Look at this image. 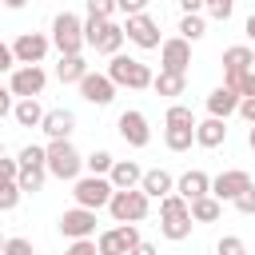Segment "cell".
Returning <instances> with one entry per match:
<instances>
[{"label":"cell","instance_id":"6da1fadb","mask_svg":"<svg viewBox=\"0 0 255 255\" xmlns=\"http://www.w3.org/2000/svg\"><path fill=\"white\" fill-rule=\"evenodd\" d=\"M108 80L116 84V88H131V92H139V88H151V68L143 64V60H135V56H112L108 60Z\"/></svg>","mask_w":255,"mask_h":255},{"label":"cell","instance_id":"7a4b0ae2","mask_svg":"<svg viewBox=\"0 0 255 255\" xmlns=\"http://www.w3.org/2000/svg\"><path fill=\"white\" fill-rule=\"evenodd\" d=\"M124 28L116 24V20H96V16H88L84 20V44H92L96 52H104V56H120V48H124Z\"/></svg>","mask_w":255,"mask_h":255},{"label":"cell","instance_id":"3957f363","mask_svg":"<svg viewBox=\"0 0 255 255\" xmlns=\"http://www.w3.org/2000/svg\"><path fill=\"white\" fill-rule=\"evenodd\" d=\"M52 48L60 56H80V48H84V20L76 12H60L52 20Z\"/></svg>","mask_w":255,"mask_h":255},{"label":"cell","instance_id":"277c9868","mask_svg":"<svg viewBox=\"0 0 255 255\" xmlns=\"http://www.w3.org/2000/svg\"><path fill=\"white\" fill-rule=\"evenodd\" d=\"M80 167H84V155L72 147V139H48V171L56 179H80Z\"/></svg>","mask_w":255,"mask_h":255},{"label":"cell","instance_id":"5b68a950","mask_svg":"<svg viewBox=\"0 0 255 255\" xmlns=\"http://www.w3.org/2000/svg\"><path fill=\"white\" fill-rule=\"evenodd\" d=\"M72 195H76V207L100 211V207H108V203H112L116 187H112V179H108V175H80V179H76V187H72Z\"/></svg>","mask_w":255,"mask_h":255},{"label":"cell","instance_id":"8992f818","mask_svg":"<svg viewBox=\"0 0 255 255\" xmlns=\"http://www.w3.org/2000/svg\"><path fill=\"white\" fill-rule=\"evenodd\" d=\"M147 207H151V199H147L139 187H131V191H116L112 203H108V211H112L116 223H139V219H147Z\"/></svg>","mask_w":255,"mask_h":255},{"label":"cell","instance_id":"52a82bcc","mask_svg":"<svg viewBox=\"0 0 255 255\" xmlns=\"http://www.w3.org/2000/svg\"><path fill=\"white\" fill-rule=\"evenodd\" d=\"M44 84H48V72L40 64H16L12 68V80H8V88H12L16 100H36L44 92Z\"/></svg>","mask_w":255,"mask_h":255},{"label":"cell","instance_id":"ba28073f","mask_svg":"<svg viewBox=\"0 0 255 255\" xmlns=\"http://www.w3.org/2000/svg\"><path fill=\"white\" fill-rule=\"evenodd\" d=\"M124 36L135 44V48H143V52H151V48H159L163 40H159V24L147 16V12H139V16H128V24H124Z\"/></svg>","mask_w":255,"mask_h":255},{"label":"cell","instance_id":"9c48e42d","mask_svg":"<svg viewBox=\"0 0 255 255\" xmlns=\"http://www.w3.org/2000/svg\"><path fill=\"white\" fill-rule=\"evenodd\" d=\"M116 128H120V135H124V143H128V147H147V143H151V128H147V116H143V112H135V108L120 112Z\"/></svg>","mask_w":255,"mask_h":255},{"label":"cell","instance_id":"30bf717a","mask_svg":"<svg viewBox=\"0 0 255 255\" xmlns=\"http://www.w3.org/2000/svg\"><path fill=\"white\" fill-rule=\"evenodd\" d=\"M135 243H139V227L135 223H120V227H112V231H104L96 239L100 255H128Z\"/></svg>","mask_w":255,"mask_h":255},{"label":"cell","instance_id":"8fae6325","mask_svg":"<svg viewBox=\"0 0 255 255\" xmlns=\"http://www.w3.org/2000/svg\"><path fill=\"white\" fill-rule=\"evenodd\" d=\"M247 187H251V175H247V171H239V167L219 171V175L211 179V195H215L219 203H235V199H239Z\"/></svg>","mask_w":255,"mask_h":255},{"label":"cell","instance_id":"7c38bea8","mask_svg":"<svg viewBox=\"0 0 255 255\" xmlns=\"http://www.w3.org/2000/svg\"><path fill=\"white\" fill-rule=\"evenodd\" d=\"M48 48H52V40L44 32H20L12 44V56H16V64H40L48 56Z\"/></svg>","mask_w":255,"mask_h":255},{"label":"cell","instance_id":"4fadbf2b","mask_svg":"<svg viewBox=\"0 0 255 255\" xmlns=\"http://www.w3.org/2000/svg\"><path fill=\"white\" fill-rule=\"evenodd\" d=\"M60 235H68V239H92V235H96V211H88V207H68V211L60 215Z\"/></svg>","mask_w":255,"mask_h":255},{"label":"cell","instance_id":"5bb4252c","mask_svg":"<svg viewBox=\"0 0 255 255\" xmlns=\"http://www.w3.org/2000/svg\"><path fill=\"white\" fill-rule=\"evenodd\" d=\"M159 60H163V68H159V72H179V76H187L191 44H187L183 36H171V40H163V44H159Z\"/></svg>","mask_w":255,"mask_h":255},{"label":"cell","instance_id":"9a60e30c","mask_svg":"<svg viewBox=\"0 0 255 255\" xmlns=\"http://www.w3.org/2000/svg\"><path fill=\"white\" fill-rule=\"evenodd\" d=\"M80 96H84L88 104H96V108H108V104L116 100V84L108 80V72H88V76L80 80Z\"/></svg>","mask_w":255,"mask_h":255},{"label":"cell","instance_id":"2e32d148","mask_svg":"<svg viewBox=\"0 0 255 255\" xmlns=\"http://www.w3.org/2000/svg\"><path fill=\"white\" fill-rule=\"evenodd\" d=\"M175 195H183L187 203H195V199L211 195V175H207V171H199V167L183 171V175L175 179Z\"/></svg>","mask_w":255,"mask_h":255},{"label":"cell","instance_id":"e0dca14e","mask_svg":"<svg viewBox=\"0 0 255 255\" xmlns=\"http://www.w3.org/2000/svg\"><path fill=\"white\" fill-rule=\"evenodd\" d=\"M243 72H251V48H247V44H231V48L223 52V84L231 88Z\"/></svg>","mask_w":255,"mask_h":255},{"label":"cell","instance_id":"ac0fdd59","mask_svg":"<svg viewBox=\"0 0 255 255\" xmlns=\"http://www.w3.org/2000/svg\"><path fill=\"white\" fill-rule=\"evenodd\" d=\"M40 131H44L48 139H68V135L76 131V116H72L68 108H52V112H44Z\"/></svg>","mask_w":255,"mask_h":255},{"label":"cell","instance_id":"d6986e66","mask_svg":"<svg viewBox=\"0 0 255 255\" xmlns=\"http://www.w3.org/2000/svg\"><path fill=\"white\" fill-rule=\"evenodd\" d=\"M239 92H231L227 84H219L211 96H207V116H215V120H227V116H235L239 112Z\"/></svg>","mask_w":255,"mask_h":255},{"label":"cell","instance_id":"ffe728a7","mask_svg":"<svg viewBox=\"0 0 255 255\" xmlns=\"http://www.w3.org/2000/svg\"><path fill=\"white\" fill-rule=\"evenodd\" d=\"M108 179H112V187H116V191H131V187H139L143 167H139L135 159H116V167L108 171Z\"/></svg>","mask_w":255,"mask_h":255},{"label":"cell","instance_id":"44dd1931","mask_svg":"<svg viewBox=\"0 0 255 255\" xmlns=\"http://www.w3.org/2000/svg\"><path fill=\"white\" fill-rule=\"evenodd\" d=\"M139 191H143L147 199H163V195H171V191H175V179H171L163 167H151V171H143Z\"/></svg>","mask_w":255,"mask_h":255},{"label":"cell","instance_id":"7402d4cb","mask_svg":"<svg viewBox=\"0 0 255 255\" xmlns=\"http://www.w3.org/2000/svg\"><path fill=\"white\" fill-rule=\"evenodd\" d=\"M223 139H227V120L207 116V120L195 124V143H199V147H219Z\"/></svg>","mask_w":255,"mask_h":255},{"label":"cell","instance_id":"603a6c76","mask_svg":"<svg viewBox=\"0 0 255 255\" xmlns=\"http://www.w3.org/2000/svg\"><path fill=\"white\" fill-rule=\"evenodd\" d=\"M56 76H60V84H80V80L88 76V64H84V56H60V64H56Z\"/></svg>","mask_w":255,"mask_h":255},{"label":"cell","instance_id":"cb8c5ba5","mask_svg":"<svg viewBox=\"0 0 255 255\" xmlns=\"http://www.w3.org/2000/svg\"><path fill=\"white\" fill-rule=\"evenodd\" d=\"M12 116H16L20 128H40V124H44V108H40L36 100H16Z\"/></svg>","mask_w":255,"mask_h":255},{"label":"cell","instance_id":"d4e9b609","mask_svg":"<svg viewBox=\"0 0 255 255\" xmlns=\"http://www.w3.org/2000/svg\"><path fill=\"white\" fill-rule=\"evenodd\" d=\"M151 88H155L159 96H183V92H187V76H179V72H159V76L151 80Z\"/></svg>","mask_w":255,"mask_h":255},{"label":"cell","instance_id":"484cf974","mask_svg":"<svg viewBox=\"0 0 255 255\" xmlns=\"http://www.w3.org/2000/svg\"><path fill=\"white\" fill-rule=\"evenodd\" d=\"M219 215H223V203H219L215 195H203V199L191 203V219H195V223H215Z\"/></svg>","mask_w":255,"mask_h":255},{"label":"cell","instance_id":"4316f807","mask_svg":"<svg viewBox=\"0 0 255 255\" xmlns=\"http://www.w3.org/2000/svg\"><path fill=\"white\" fill-rule=\"evenodd\" d=\"M163 143H167L171 151H187V147L195 143V128H167V131H163Z\"/></svg>","mask_w":255,"mask_h":255},{"label":"cell","instance_id":"83f0119b","mask_svg":"<svg viewBox=\"0 0 255 255\" xmlns=\"http://www.w3.org/2000/svg\"><path fill=\"white\" fill-rule=\"evenodd\" d=\"M44 175H48V167H20V191L24 195H36L40 187H44Z\"/></svg>","mask_w":255,"mask_h":255},{"label":"cell","instance_id":"f1b7e54d","mask_svg":"<svg viewBox=\"0 0 255 255\" xmlns=\"http://www.w3.org/2000/svg\"><path fill=\"white\" fill-rule=\"evenodd\" d=\"M163 120H167V128H195V124H199V120H195V112H191L187 104H171Z\"/></svg>","mask_w":255,"mask_h":255},{"label":"cell","instance_id":"f546056e","mask_svg":"<svg viewBox=\"0 0 255 255\" xmlns=\"http://www.w3.org/2000/svg\"><path fill=\"white\" fill-rule=\"evenodd\" d=\"M203 32H207V24H203V16H199V12H195V16H183V20H179V36H183L187 44H195V40H199Z\"/></svg>","mask_w":255,"mask_h":255},{"label":"cell","instance_id":"4dcf8cb0","mask_svg":"<svg viewBox=\"0 0 255 255\" xmlns=\"http://www.w3.org/2000/svg\"><path fill=\"white\" fill-rule=\"evenodd\" d=\"M20 167H48V147H36V143H28V147H20Z\"/></svg>","mask_w":255,"mask_h":255},{"label":"cell","instance_id":"1f68e13d","mask_svg":"<svg viewBox=\"0 0 255 255\" xmlns=\"http://www.w3.org/2000/svg\"><path fill=\"white\" fill-rule=\"evenodd\" d=\"M84 167H88V175H108L116 167V159H112V151H92L84 159Z\"/></svg>","mask_w":255,"mask_h":255},{"label":"cell","instance_id":"d6a6232c","mask_svg":"<svg viewBox=\"0 0 255 255\" xmlns=\"http://www.w3.org/2000/svg\"><path fill=\"white\" fill-rule=\"evenodd\" d=\"M20 183H0V211H16V203H20Z\"/></svg>","mask_w":255,"mask_h":255},{"label":"cell","instance_id":"836d02e7","mask_svg":"<svg viewBox=\"0 0 255 255\" xmlns=\"http://www.w3.org/2000/svg\"><path fill=\"white\" fill-rule=\"evenodd\" d=\"M215 255H247V247H243L239 235H223V239L215 243Z\"/></svg>","mask_w":255,"mask_h":255},{"label":"cell","instance_id":"e575fe53","mask_svg":"<svg viewBox=\"0 0 255 255\" xmlns=\"http://www.w3.org/2000/svg\"><path fill=\"white\" fill-rule=\"evenodd\" d=\"M203 8H207V16H211V20H227V16L235 12V0H207Z\"/></svg>","mask_w":255,"mask_h":255},{"label":"cell","instance_id":"d590c367","mask_svg":"<svg viewBox=\"0 0 255 255\" xmlns=\"http://www.w3.org/2000/svg\"><path fill=\"white\" fill-rule=\"evenodd\" d=\"M231 92H239L243 100H251V96H255V68H251V72H243V76L231 84Z\"/></svg>","mask_w":255,"mask_h":255},{"label":"cell","instance_id":"8d00e7d4","mask_svg":"<svg viewBox=\"0 0 255 255\" xmlns=\"http://www.w3.org/2000/svg\"><path fill=\"white\" fill-rule=\"evenodd\" d=\"M112 12H116V0H88V16H96V20H112Z\"/></svg>","mask_w":255,"mask_h":255},{"label":"cell","instance_id":"74e56055","mask_svg":"<svg viewBox=\"0 0 255 255\" xmlns=\"http://www.w3.org/2000/svg\"><path fill=\"white\" fill-rule=\"evenodd\" d=\"M20 179V159H4L0 155V183H16Z\"/></svg>","mask_w":255,"mask_h":255},{"label":"cell","instance_id":"f35d334b","mask_svg":"<svg viewBox=\"0 0 255 255\" xmlns=\"http://www.w3.org/2000/svg\"><path fill=\"white\" fill-rule=\"evenodd\" d=\"M64 255H100V247H96V239H72Z\"/></svg>","mask_w":255,"mask_h":255},{"label":"cell","instance_id":"ab89813d","mask_svg":"<svg viewBox=\"0 0 255 255\" xmlns=\"http://www.w3.org/2000/svg\"><path fill=\"white\" fill-rule=\"evenodd\" d=\"M235 211H243V215H255V183H251V187H247V191L235 199Z\"/></svg>","mask_w":255,"mask_h":255},{"label":"cell","instance_id":"60d3db41","mask_svg":"<svg viewBox=\"0 0 255 255\" xmlns=\"http://www.w3.org/2000/svg\"><path fill=\"white\" fill-rule=\"evenodd\" d=\"M147 8V0H116V12H124V16H139Z\"/></svg>","mask_w":255,"mask_h":255},{"label":"cell","instance_id":"b9f144b4","mask_svg":"<svg viewBox=\"0 0 255 255\" xmlns=\"http://www.w3.org/2000/svg\"><path fill=\"white\" fill-rule=\"evenodd\" d=\"M4 255H32V243L16 235V239H8V243H4Z\"/></svg>","mask_w":255,"mask_h":255},{"label":"cell","instance_id":"7bdbcfd3","mask_svg":"<svg viewBox=\"0 0 255 255\" xmlns=\"http://www.w3.org/2000/svg\"><path fill=\"white\" fill-rule=\"evenodd\" d=\"M12 108H16V104H12V88H8V84H0V120H4V116H12Z\"/></svg>","mask_w":255,"mask_h":255},{"label":"cell","instance_id":"ee69618b","mask_svg":"<svg viewBox=\"0 0 255 255\" xmlns=\"http://www.w3.org/2000/svg\"><path fill=\"white\" fill-rule=\"evenodd\" d=\"M8 68H16V56H12V44L0 40V72H8Z\"/></svg>","mask_w":255,"mask_h":255},{"label":"cell","instance_id":"f6af8a7d","mask_svg":"<svg viewBox=\"0 0 255 255\" xmlns=\"http://www.w3.org/2000/svg\"><path fill=\"white\" fill-rule=\"evenodd\" d=\"M239 116H243L247 124H255V96H251V100H239Z\"/></svg>","mask_w":255,"mask_h":255},{"label":"cell","instance_id":"bcb514c9","mask_svg":"<svg viewBox=\"0 0 255 255\" xmlns=\"http://www.w3.org/2000/svg\"><path fill=\"white\" fill-rule=\"evenodd\" d=\"M128 255H159V251H155V243H147V239H139V243H135V247H131Z\"/></svg>","mask_w":255,"mask_h":255},{"label":"cell","instance_id":"7dc6e473","mask_svg":"<svg viewBox=\"0 0 255 255\" xmlns=\"http://www.w3.org/2000/svg\"><path fill=\"white\" fill-rule=\"evenodd\" d=\"M207 0H179V8H183V16H195L199 8H203Z\"/></svg>","mask_w":255,"mask_h":255},{"label":"cell","instance_id":"c3c4849f","mask_svg":"<svg viewBox=\"0 0 255 255\" xmlns=\"http://www.w3.org/2000/svg\"><path fill=\"white\" fill-rule=\"evenodd\" d=\"M243 32H247V36H251V40H255V12H251V16H247V24H243Z\"/></svg>","mask_w":255,"mask_h":255},{"label":"cell","instance_id":"681fc988","mask_svg":"<svg viewBox=\"0 0 255 255\" xmlns=\"http://www.w3.org/2000/svg\"><path fill=\"white\" fill-rule=\"evenodd\" d=\"M24 4H28V0H4V8H12V12H16V8H24Z\"/></svg>","mask_w":255,"mask_h":255},{"label":"cell","instance_id":"f907efd6","mask_svg":"<svg viewBox=\"0 0 255 255\" xmlns=\"http://www.w3.org/2000/svg\"><path fill=\"white\" fill-rule=\"evenodd\" d=\"M247 147L255 151V124H251V131H247Z\"/></svg>","mask_w":255,"mask_h":255},{"label":"cell","instance_id":"816d5d0a","mask_svg":"<svg viewBox=\"0 0 255 255\" xmlns=\"http://www.w3.org/2000/svg\"><path fill=\"white\" fill-rule=\"evenodd\" d=\"M4 243H8V239H0V255H4Z\"/></svg>","mask_w":255,"mask_h":255},{"label":"cell","instance_id":"f5cc1de1","mask_svg":"<svg viewBox=\"0 0 255 255\" xmlns=\"http://www.w3.org/2000/svg\"><path fill=\"white\" fill-rule=\"evenodd\" d=\"M251 68H255V48H251Z\"/></svg>","mask_w":255,"mask_h":255},{"label":"cell","instance_id":"db71d44e","mask_svg":"<svg viewBox=\"0 0 255 255\" xmlns=\"http://www.w3.org/2000/svg\"><path fill=\"white\" fill-rule=\"evenodd\" d=\"M0 155H4V139H0Z\"/></svg>","mask_w":255,"mask_h":255}]
</instances>
